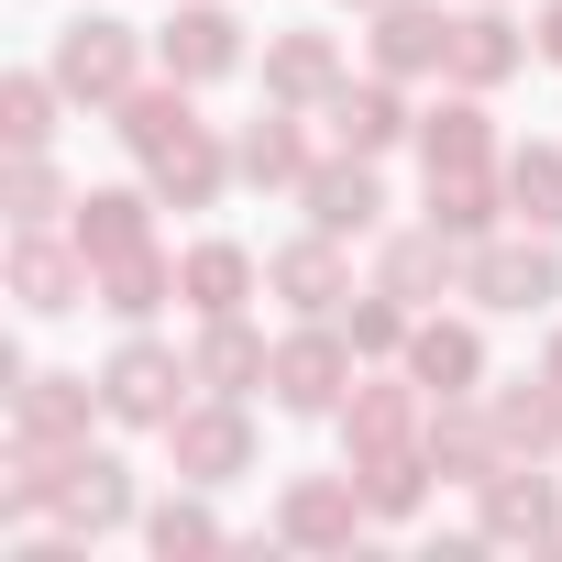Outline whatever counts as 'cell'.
I'll list each match as a JSON object with an SVG mask.
<instances>
[{"mask_svg":"<svg viewBox=\"0 0 562 562\" xmlns=\"http://www.w3.org/2000/svg\"><path fill=\"white\" fill-rule=\"evenodd\" d=\"M540 375H551V386H562V331H551V353H540Z\"/></svg>","mask_w":562,"mask_h":562,"instance_id":"f35d334b","label":"cell"},{"mask_svg":"<svg viewBox=\"0 0 562 562\" xmlns=\"http://www.w3.org/2000/svg\"><path fill=\"white\" fill-rule=\"evenodd\" d=\"M419 430H430V386L419 375H375V386L353 375V397H342V441L353 452H408Z\"/></svg>","mask_w":562,"mask_h":562,"instance_id":"9a60e30c","label":"cell"},{"mask_svg":"<svg viewBox=\"0 0 562 562\" xmlns=\"http://www.w3.org/2000/svg\"><path fill=\"white\" fill-rule=\"evenodd\" d=\"M111 133H122L144 166H155L166 144H188V133H199V122H188V78H166V67H155V78H133V89L111 100Z\"/></svg>","mask_w":562,"mask_h":562,"instance_id":"603a6c76","label":"cell"},{"mask_svg":"<svg viewBox=\"0 0 562 562\" xmlns=\"http://www.w3.org/2000/svg\"><path fill=\"white\" fill-rule=\"evenodd\" d=\"M496 210H507V166H441L419 221H441L452 243H485V232H496Z\"/></svg>","mask_w":562,"mask_h":562,"instance_id":"484cf974","label":"cell"},{"mask_svg":"<svg viewBox=\"0 0 562 562\" xmlns=\"http://www.w3.org/2000/svg\"><path fill=\"white\" fill-rule=\"evenodd\" d=\"M0 210H12V232H45V221L78 210V199H67V177H56L45 155H12V188H0Z\"/></svg>","mask_w":562,"mask_h":562,"instance_id":"d590c367","label":"cell"},{"mask_svg":"<svg viewBox=\"0 0 562 562\" xmlns=\"http://www.w3.org/2000/svg\"><path fill=\"white\" fill-rule=\"evenodd\" d=\"M166 463L188 474V485H232V474H254V419H243V397H188L177 419H166Z\"/></svg>","mask_w":562,"mask_h":562,"instance_id":"5b68a950","label":"cell"},{"mask_svg":"<svg viewBox=\"0 0 562 562\" xmlns=\"http://www.w3.org/2000/svg\"><path fill=\"white\" fill-rule=\"evenodd\" d=\"M321 133L342 144V155H386V144H408L419 133V111L397 100V78L375 67V78H342L331 100H321Z\"/></svg>","mask_w":562,"mask_h":562,"instance_id":"7c38bea8","label":"cell"},{"mask_svg":"<svg viewBox=\"0 0 562 562\" xmlns=\"http://www.w3.org/2000/svg\"><path fill=\"white\" fill-rule=\"evenodd\" d=\"M45 67L67 78V100L111 111V100L144 78V34H133L122 12H78V23H56V56H45Z\"/></svg>","mask_w":562,"mask_h":562,"instance_id":"3957f363","label":"cell"},{"mask_svg":"<svg viewBox=\"0 0 562 562\" xmlns=\"http://www.w3.org/2000/svg\"><path fill=\"white\" fill-rule=\"evenodd\" d=\"M375 288H397L408 310H430L441 288H463V243H452L441 221H419V232H386V243H375Z\"/></svg>","mask_w":562,"mask_h":562,"instance_id":"ac0fdd59","label":"cell"},{"mask_svg":"<svg viewBox=\"0 0 562 562\" xmlns=\"http://www.w3.org/2000/svg\"><path fill=\"white\" fill-rule=\"evenodd\" d=\"M364 518L375 507H364L353 474H288V496H276V540H288V551H342Z\"/></svg>","mask_w":562,"mask_h":562,"instance_id":"9c48e42d","label":"cell"},{"mask_svg":"<svg viewBox=\"0 0 562 562\" xmlns=\"http://www.w3.org/2000/svg\"><path fill=\"white\" fill-rule=\"evenodd\" d=\"M419 166H430V177H441V166H496V133H485V89H463V100L419 111Z\"/></svg>","mask_w":562,"mask_h":562,"instance_id":"f1b7e54d","label":"cell"},{"mask_svg":"<svg viewBox=\"0 0 562 562\" xmlns=\"http://www.w3.org/2000/svg\"><path fill=\"white\" fill-rule=\"evenodd\" d=\"M408 375H419L430 397H474V386H485V331H474V321H419V331H408Z\"/></svg>","mask_w":562,"mask_h":562,"instance_id":"d4e9b609","label":"cell"},{"mask_svg":"<svg viewBox=\"0 0 562 562\" xmlns=\"http://www.w3.org/2000/svg\"><path fill=\"white\" fill-rule=\"evenodd\" d=\"M342 78H353V67H342V34H321V23H288V34H265V100H288V111H321Z\"/></svg>","mask_w":562,"mask_h":562,"instance_id":"5bb4252c","label":"cell"},{"mask_svg":"<svg viewBox=\"0 0 562 562\" xmlns=\"http://www.w3.org/2000/svg\"><path fill=\"white\" fill-rule=\"evenodd\" d=\"M342 331H353V353H364V364H408V331H419V310H408L397 288H364V299L342 310Z\"/></svg>","mask_w":562,"mask_h":562,"instance_id":"e575fe53","label":"cell"},{"mask_svg":"<svg viewBox=\"0 0 562 562\" xmlns=\"http://www.w3.org/2000/svg\"><path fill=\"white\" fill-rule=\"evenodd\" d=\"M463 299H474V310H518V321L551 310V299H562V254H551V232H507V243L485 232V243H463Z\"/></svg>","mask_w":562,"mask_h":562,"instance_id":"7a4b0ae2","label":"cell"},{"mask_svg":"<svg viewBox=\"0 0 562 562\" xmlns=\"http://www.w3.org/2000/svg\"><path fill=\"white\" fill-rule=\"evenodd\" d=\"M518 67H529V34L507 23V0H474V12L452 23V67H441V78H452V89H507Z\"/></svg>","mask_w":562,"mask_h":562,"instance_id":"d6986e66","label":"cell"},{"mask_svg":"<svg viewBox=\"0 0 562 562\" xmlns=\"http://www.w3.org/2000/svg\"><path fill=\"white\" fill-rule=\"evenodd\" d=\"M430 463H441V485H485L496 463H507V441H496V419L474 408V397H430Z\"/></svg>","mask_w":562,"mask_h":562,"instance_id":"7402d4cb","label":"cell"},{"mask_svg":"<svg viewBox=\"0 0 562 562\" xmlns=\"http://www.w3.org/2000/svg\"><path fill=\"white\" fill-rule=\"evenodd\" d=\"M254 276H265V265H254L232 232H210V243H188V254H177V299H188L199 321H221V310H243V299H254Z\"/></svg>","mask_w":562,"mask_h":562,"instance_id":"cb8c5ba5","label":"cell"},{"mask_svg":"<svg viewBox=\"0 0 562 562\" xmlns=\"http://www.w3.org/2000/svg\"><path fill=\"white\" fill-rule=\"evenodd\" d=\"M166 299H177V254L133 243V254H111V265H100V310H111V321H133V331H144Z\"/></svg>","mask_w":562,"mask_h":562,"instance_id":"83f0119b","label":"cell"},{"mask_svg":"<svg viewBox=\"0 0 562 562\" xmlns=\"http://www.w3.org/2000/svg\"><path fill=\"white\" fill-rule=\"evenodd\" d=\"M12 299L34 310V321H67V310H89L100 299V265H89V243L67 232H12Z\"/></svg>","mask_w":562,"mask_h":562,"instance_id":"52a82bcc","label":"cell"},{"mask_svg":"<svg viewBox=\"0 0 562 562\" xmlns=\"http://www.w3.org/2000/svg\"><path fill=\"white\" fill-rule=\"evenodd\" d=\"M452 23H463V12H441V0H386L375 34H364V56H375L386 78H430V67H452Z\"/></svg>","mask_w":562,"mask_h":562,"instance_id":"2e32d148","label":"cell"},{"mask_svg":"<svg viewBox=\"0 0 562 562\" xmlns=\"http://www.w3.org/2000/svg\"><path fill=\"white\" fill-rule=\"evenodd\" d=\"M540 67H562V0L540 12Z\"/></svg>","mask_w":562,"mask_h":562,"instance_id":"74e56055","label":"cell"},{"mask_svg":"<svg viewBox=\"0 0 562 562\" xmlns=\"http://www.w3.org/2000/svg\"><path fill=\"white\" fill-rule=\"evenodd\" d=\"M496 441H507V463H551L562 452V386L551 375H529V386H496Z\"/></svg>","mask_w":562,"mask_h":562,"instance_id":"4316f807","label":"cell"},{"mask_svg":"<svg viewBox=\"0 0 562 562\" xmlns=\"http://www.w3.org/2000/svg\"><path fill=\"white\" fill-rule=\"evenodd\" d=\"M144 540L177 562V551H221V518L199 507V496H166V507H144Z\"/></svg>","mask_w":562,"mask_h":562,"instance_id":"8d00e7d4","label":"cell"},{"mask_svg":"<svg viewBox=\"0 0 562 562\" xmlns=\"http://www.w3.org/2000/svg\"><path fill=\"white\" fill-rule=\"evenodd\" d=\"M188 353H166L155 331H133L111 364H100V419H122V430H166L177 408H188Z\"/></svg>","mask_w":562,"mask_h":562,"instance_id":"277c9868","label":"cell"},{"mask_svg":"<svg viewBox=\"0 0 562 562\" xmlns=\"http://www.w3.org/2000/svg\"><path fill=\"white\" fill-rule=\"evenodd\" d=\"M310 166H321V155H310V133H299L288 100H265V111L232 133V177H243V188H310Z\"/></svg>","mask_w":562,"mask_h":562,"instance_id":"e0dca14e","label":"cell"},{"mask_svg":"<svg viewBox=\"0 0 562 562\" xmlns=\"http://www.w3.org/2000/svg\"><path fill=\"white\" fill-rule=\"evenodd\" d=\"M265 364H276V342H265V331H243V310L199 321V342H188V375H199L210 397H254V386H265Z\"/></svg>","mask_w":562,"mask_h":562,"instance_id":"44dd1931","label":"cell"},{"mask_svg":"<svg viewBox=\"0 0 562 562\" xmlns=\"http://www.w3.org/2000/svg\"><path fill=\"white\" fill-rule=\"evenodd\" d=\"M342 12H386V0H342Z\"/></svg>","mask_w":562,"mask_h":562,"instance_id":"ab89813d","label":"cell"},{"mask_svg":"<svg viewBox=\"0 0 562 562\" xmlns=\"http://www.w3.org/2000/svg\"><path fill=\"white\" fill-rule=\"evenodd\" d=\"M299 210H310V232H331V243H364L375 221H386V177H375V155H321L310 166V188H299Z\"/></svg>","mask_w":562,"mask_h":562,"instance_id":"ba28073f","label":"cell"},{"mask_svg":"<svg viewBox=\"0 0 562 562\" xmlns=\"http://www.w3.org/2000/svg\"><path fill=\"white\" fill-rule=\"evenodd\" d=\"M56 111H67V78H56V67L0 78V133H12V155H45V144H56Z\"/></svg>","mask_w":562,"mask_h":562,"instance_id":"d6a6232c","label":"cell"},{"mask_svg":"<svg viewBox=\"0 0 562 562\" xmlns=\"http://www.w3.org/2000/svg\"><path fill=\"white\" fill-rule=\"evenodd\" d=\"M265 288L288 299L299 321H342V310H353V265H342L331 232H299V243H276V254H265Z\"/></svg>","mask_w":562,"mask_h":562,"instance_id":"30bf717a","label":"cell"},{"mask_svg":"<svg viewBox=\"0 0 562 562\" xmlns=\"http://www.w3.org/2000/svg\"><path fill=\"white\" fill-rule=\"evenodd\" d=\"M122 518H133V474L78 441V452H67V485H56V529H67V540H100V529H122Z\"/></svg>","mask_w":562,"mask_h":562,"instance_id":"ffe728a7","label":"cell"},{"mask_svg":"<svg viewBox=\"0 0 562 562\" xmlns=\"http://www.w3.org/2000/svg\"><path fill=\"white\" fill-rule=\"evenodd\" d=\"M353 331L342 321H299L288 342H276V364H265V397L288 408V419H342V397H353Z\"/></svg>","mask_w":562,"mask_h":562,"instance_id":"6da1fadb","label":"cell"},{"mask_svg":"<svg viewBox=\"0 0 562 562\" xmlns=\"http://www.w3.org/2000/svg\"><path fill=\"white\" fill-rule=\"evenodd\" d=\"M232 188V144H210V122L188 133V144H166L155 155V199H177V210H210Z\"/></svg>","mask_w":562,"mask_h":562,"instance_id":"1f68e13d","label":"cell"},{"mask_svg":"<svg viewBox=\"0 0 562 562\" xmlns=\"http://www.w3.org/2000/svg\"><path fill=\"white\" fill-rule=\"evenodd\" d=\"M89 408H100V375H45V364L12 375V441L78 452V441H89Z\"/></svg>","mask_w":562,"mask_h":562,"instance_id":"8fae6325","label":"cell"},{"mask_svg":"<svg viewBox=\"0 0 562 562\" xmlns=\"http://www.w3.org/2000/svg\"><path fill=\"white\" fill-rule=\"evenodd\" d=\"M507 210L562 243V144H518V155H507Z\"/></svg>","mask_w":562,"mask_h":562,"instance_id":"836d02e7","label":"cell"},{"mask_svg":"<svg viewBox=\"0 0 562 562\" xmlns=\"http://www.w3.org/2000/svg\"><path fill=\"white\" fill-rule=\"evenodd\" d=\"M155 67H166V78H188V89L243 78V67H254V45H243V23H232V0H177L166 34H155Z\"/></svg>","mask_w":562,"mask_h":562,"instance_id":"8992f818","label":"cell"},{"mask_svg":"<svg viewBox=\"0 0 562 562\" xmlns=\"http://www.w3.org/2000/svg\"><path fill=\"white\" fill-rule=\"evenodd\" d=\"M67 232L89 243V265H111V254H133V243H155V199H144V188H89Z\"/></svg>","mask_w":562,"mask_h":562,"instance_id":"f546056e","label":"cell"},{"mask_svg":"<svg viewBox=\"0 0 562 562\" xmlns=\"http://www.w3.org/2000/svg\"><path fill=\"white\" fill-rule=\"evenodd\" d=\"M430 441H408V452H353V485H364V507L375 518H419L430 507Z\"/></svg>","mask_w":562,"mask_h":562,"instance_id":"4dcf8cb0","label":"cell"},{"mask_svg":"<svg viewBox=\"0 0 562 562\" xmlns=\"http://www.w3.org/2000/svg\"><path fill=\"white\" fill-rule=\"evenodd\" d=\"M474 529L485 540H562V485L540 463H496L474 485Z\"/></svg>","mask_w":562,"mask_h":562,"instance_id":"4fadbf2b","label":"cell"}]
</instances>
